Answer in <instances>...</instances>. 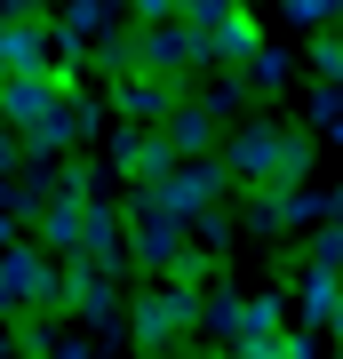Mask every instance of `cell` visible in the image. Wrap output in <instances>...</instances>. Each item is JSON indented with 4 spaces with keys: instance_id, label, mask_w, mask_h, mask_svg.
Here are the masks:
<instances>
[{
    "instance_id": "3957f363",
    "label": "cell",
    "mask_w": 343,
    "mask_h": 359,
    "mask_svg": "<svg viewBox=\"0 0 343 359\" xmlns=\"http://www.w3.org/2000/svg\"><path fill=\"white\" fill-rule=\"evenodd\" d=\"M32 295H56V271L40 248H16L8 264H0V304H32Z\"/></svg>"
},
{
    "instance_id": "8992f818",
    "label": "cell",
    "mask_w": 343,
    "mask_h": 359,
    "mask_svg": "<svg viewBox=\"0 0 343 359\" xmlns=\"http://www.w3.org/2000/svg\"><path fill=\"white\" fill-rule=\"evenodd\" d=\"M231 359H248V351H231Z\"/></svg>"
},
{
    "instance_id": "6da1fadb",
    "label": "cell",
    "mask_w": 343,
    "mask_h": 359,
    "mask_svg": "<svg viewBox=\"0 0 343 359\" xmlns=\"http://www.w3.org/2000/svg\"><path fill=\"white\" fill-rule=\"evenodd\" d=\"M231 168L255 176V184H288L295 168H304V144H295L288 128H248L240 144H231Z\"/></svg>"
},
{
    "instance_id": "7a4b0ae2",
    "label": "cell",
    "mask_w": 343,
    "mask_h": 359,
    "mask_svg": "<svg viewBox=\"0 0 343 359\" xmlns=\"http://www.w3.org/2000/svg\"><path fill=\"white\" fill-rule=\"evenodd\" d=\"M191 320H200V295H191V287H160V295L136 304V335H144V344H176Z\"/></svg>"
},
{
    "instance_id": "5b68a950",
    "label": "cell",
    "mask_w": 343,
    "mask_h": 359,
    "mask_svg": "<svg viewBox=\"0 0 343 359\" xmlns=\"http://www.w3.org/2000/svg\"><path fill=\"white\" fill-rule=\"evenodd\" d=\"M176 144H184V152H200V144H208V112H184V120H176Z\"/></svg>"
},
{
    "instance_id": "277c9868",
    "label": "cell",
    "mask_w": 343,
    "mask_h": 359,
    "mask_svg": "<svg viewBox=\"0 0 343 359\" xmlns=\"http://www.w3.org/2000/svg\"><path fill=\"white\" fill-rule=\"evenodd\" d=\"M311 65L328 72V80H343V32H319L311 40Z\"/></svg>"
}]
</instances>
